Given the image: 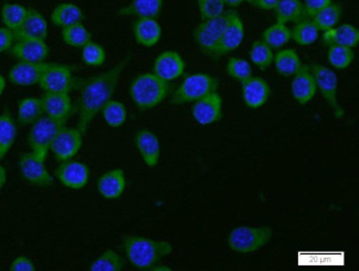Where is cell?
Returning a JSON list of instances; mask_svg holds the SVG:
<instances>
[{"label": "cell", "instance_id": "10", "mask_svg": "<svg viewBox=\"0 0 359 271\" xmlns=\"http://www.w3.org/2000/svg\"><path fill=\"white\" fill-rule=\"evenodd\" d=\"M38 86L43 93H70L76 86L70 65L50 62Z\"/></svg>", "mask_w": 359, "mask_h": 271}, {"label": "cell", "instance_id": "48", "mask_svg": "<svg viewBox=\"0 0 359 271\" xmlns=\"http://www.w3.org/2000/svg\"><path fill=\"white\" fill-rule=\"evenodd\" d=\"M245 1H248V0H224V5H226V7H229V9L238 8Z\"/></svg>", "mask_w": 359, "mask_h": 271}, {"label": "cell", "instance_id": "28", "mask_svg": "<svg viewBox=\"0 0 359 271\" xmlns=\"http://www.w3.org/2000/svg\"><path fill=\"white\" fill-rule=\"evenodd\" d=\"M18 123L13 119L9 110L0 113V161L5 159L6 155L13 149L16 143L18 134Z\"/></svg>", "mask_w": 359, "mask_h": 271}, {"label": "cell", "instance_id": "45", "mask_svg": "<svg viewBox=\"0 0 359 271\" xmlns=\"http://www.w3.org/2000/svg\"><path fill=\"white\" fill-rule=\"evenodd\" d=\"M332 3L333 0H304L303 6H304L305 17L312 18L315 13H318Z\"/></svg>", "mask_w": 359, "mask_h": 271}, {"label": "cell", "instance_id": "7", "mask_svg": "<svg viewBox=\"0 0 359 271\" xmlns=\"http://www.w3.org/2000/svg\"><path fill=\"white\" fill-rule=\"evenodd\" d=\"M65 124L67 123L53 120L47 115H42L41 118L32 123L27 136V142L38 159L46 162L55 136Z\"/></svg>", "mask_w": 359, "mask_h": 271}, {"label": "cell", "instance_id": "37", "mask_svg": "<svg viewBox=\"0 0 359 271\" xmlns=\"http://www.w3.org/2000/svg\"><path fill=\"white\" fill-rule=\"evenodd\" d=\"M292 39L297 42V45L311 46L318 39V29L313 24V21L309 18L295 22L294 27L291 29Z\"/></svg>", "mask_w": 359, "mask_h": 271}, {"label": "cell", "instance_id": "2", "mask_svg": "<svg viewBox=\"0 0 359 271\" xmlns=\"http://www.w3.org/2000/svg\"><path fill=\"white\" fill-rule=\"evenodd\" d=\"M122 244L126 258L138 270L151 271L154 266L174 251V246L167 240L151 239L142 236H126Z\"/></svg>", "mask_w": 359, "mask_h": 271}, {"label": "cell", "instance_id": "35", "mask_svg": "<svg viewBox=\"0 0 359 271\" xmlns=\"http://www.w3.org/2000/svg\"><path fill=\"white\" fill-rule=\"evenodd\" d=\"M126 260L120 253L113 249H107L90 263L89 270L122 271L126 269Z\"/></svg>", "mask_w": 359, "mask_h": 271}, {"label": "cell", "instance_id": "22", "mask_svg": "<svg viewBox=\"0 0 359 271\" xmlns=\"http://www.w3.org/2000/svg\"><path fill=\"white\" fill-rule=\"evenodd\" d=\"M243 99L249 109L257 110L268 102L271 95L270 86L266 79L261 77H251L241 82Z\"/></svg>", "mask_w": 359, "mask_h": 271}, {"label": "cell", "instance_id": "49", "mask_svg": "<svg viewBox=\"0 0 359 271\" xmlns=\"http://www.w3.org/2000/svg\"><path fill=\"white\" fill-rule=\"evenodd\" d=\"M6 183H7V171H6L5 166L0 164V190H3Z\"/></svg>", "mask_w": 359, "mask_h": 271}, {"label": "cell", "instance_id": "30", "mask_svg": "<svg viewBox=\"0 0 359 271\" xmlns=\"http://www.w3.org/2000/svg\"><path fill=\"white\" fill-rule=\"evenodd\" d=\"M274 67L276 72L284 78L294 76L303 63L294 49H283L274 55Z\"/></svg>", "mask_w": 359, "mask_h": 271}, {"label": "cell", "instance_id": "51", "mask_svg": "<svg viewBox=\"0 0 359 271\" xmlns=\"http://www.w3.org/2000/svg\"><path fill=\"white\" fill-rule=\"evenodd\" d=\"M172 269L165 265H159L157 263L156 266H154L151 271H172Z\"/></svg>", "mask_w": 359, "mask_h": 271}, {"label": "cell", "instance_id": "31", "mask_svg": "<svg viewBox=\"0 0 359 271\" xmlns=\"http://www.w3.org/2000/svg\"><path fill=\"white\" fill-rule=\"evenodd\" d=\"M278 22L287 25L290 22H297L306 18L304 13V6L301 0H280V3L274 9Z\"/></svg>", "mask_w": 359, "mask_h": 271}, {"label": "cell", "instance_id": "13", "mask_svg": "<svg viewBox=\"0 0 359 271\" xmlns=\"http://www.w3.org/2000/svg\"><path fill=\"white\" fill-rule=\"evenodd\" d=\"M224 100L217 92L198 100L191 107V115L199 126H208L219 122L224 117Z\"/></svg>", "mask_w": 359, "mask_h": 271}, {"label": "cell", "instance_id": "43", "mask_svg": "<svg viewBox=\"0 0 359 271\" xmlns=\"http://www.w3.org/2000/svg\"><path fill=\"white\" fill-rule=\"evenodd\" d=\"M198 11L203 20L222 16L226 11L224 0H198Z\"/></svg>", "mask_w": 359, "mask_h": 271}, {"label": "cell", "instance_id": "9", "mask_svg": "<svg viewBox=\"0 0 359 271\" xmlns=\"http://www.w3.org/2000/svg\"><path fill=\"white\" fill-rule=\"evenodd\" d=\"M21 178L29 185L39 188L53 187L55 178L50 174L45 161L38 159L32 152L21 154L18 159Z\"/></svg>", "mask_w": 359, "mask_h": 271}, {"label": "cell", "instance_id": "15", "mask_svg": "<svg viewBox=\"0 0 359 271\" xmlns=\"http://www.w3.org/2000/svg\"><path fill=\"white\" fill-rule=\"evenodd\" d=\"M9 53L20 62H45L49 57L50 48L47 41L42 40H16Z\"/></svg>", "mask_w": 359, "mask_h": 271}, {"label": "cell", "instance_id": "39", "mask_svg": "<svg viewBox=\"0 0 359 271\" xmlns=\"http://www.w3.org/2000/svg\"><path fill=\"white\" fill-rule=\"evenodd\" d=\"M251 62L260 69L264 71L270 68L271 65H273L274 53L272 48L269 47L266 42L262 40H257L251 45L250 53Z\"/></svg>", "mask_w": 359, "mask_h": 271}, {"label": "cell", "instance_id": "18", "mask_svg": "<svg viewBox=\"0 0 359 271\" xmlns=\"http://www.w3.org/2000/svg\"><path fill=\"white\" fill-rule=\"evenodd\" d=\"M50 62H18L11 67L8 72V80L17 86H32L39 84L42 74Z\"/></svg>", "mask_w": 359, "mask_h": 271}, {"label": "cell", "instance_id": "26", "mask_svg": "<svg viewBox=\"0 0 359 271\" xmlns=\"http://www.w3.org/2000/svg\"><path fill=\"white\" fill-rule=\"evenodd\" d=\"M164 0H132L117 13L122 17L136 18H158L162 13Z\"/></svg>", "mask_w": 359, "mask_h": 271}, {"label": "cell", "instance_id": "47", "mask_svg": "<svg viewBox=\"0 0 359 271\" xmlns=\"http://www.w3.org/2000/svg\"><path fill=\"white\" fill-rule=\"evenodd\" d=\"M248 3L260 11H270L276 8L280 0H248Z\"/></svg>", "mask_w": 359, "mask_h": 271}, {"label": "cell", "instance_id": "46", "mask_svg": "<svg viewBox=\"0 0 359 271\" xmlns=\"http://www.w3.org/2000/svg\"><path fill=\"white\" fill-rule=\"evenodd\" d=\"M36 265L27 256L21 255L11 261L9 270L11 271H36Z\"/></svg>", "mask_w": 359, "mask_h": 271}, {"label": "cell", "instance_id": "36", "mask_svg": "<svg viewBox=\"0 0 359 271\" xmlns=\"http://www.w3.org/2000/svg\"><path fill=\"white\" fill-rule=\"evenodd\" d=\"M101 113L102 118L109 128H121L128 120V109L126 105L117 100H109L102 109Z\"/></svg>", "mask_w": 359, "mask_h": 271}, {"label": "cell", "instance_id": "21", "mask_svg": "<svg viewBox=\"0 0 359 271\" xmlns=\"http://www.w3.org/2000/svg\"><path fill=\"white\" fill-rule=\"evenodd\" d=\"M15 34H16V40L30 39L47 41L49 36L47 19L36 9L29 8L26 19L20 28L15 32Z\"/></svg>", "mask_w": 359, "mask_h": 271}, {"label": "cell", "instance_id": "14", "mask_svg": "<svg viewBox=\"0 0 359 271\" xmlns=\"http://www.w3.org/2000/svg\"><path fill=\"white\" fill-rule=\"evenodd\" d=\"M186 62L184 58L174 50H166L157 55L154 61L153 73L164 81L172 82L185 73Z\"/></svg>", "mask_w": 359, "mask_h": 271}, {"label": "cell", "instance_id": "42", "mask_svg": "<svg viewBox=\"0 0 359 271\" xmlns=\"http://www.w3.org/2000/svg\"><path fill=\"white\" fill-rule=\"evenodd\" d=\"M226 71L230 78L240 84L252 77V68H251L250 63L243 58H229V60L226 62Z\"/></svg>", "mask_w": 359, "mask_h": 271}, {"label": "cell", "instance_id": "27", "mask_svg": "<svg viewBox=\"0 0 359 271\" xmlns=\"http://www.w3.org/2000/svg\"><path fill=\"white\" fill-rule=\"evenodd\" d=\"M50 20L57 28H67L84 21V13L73 3H61L55 6L50 15Z\"/></svg>", "mask_w": 359, "mask_h": 271}, {"label": "cell", "instance_id": "23", "mask_svg": "<svg viewBox=\"0 0 359 271\" xmlns=\"http://www.w3.org/2000/svg\"><path fill=\"white\" fill-rule=\"evenodd\" d=\"M97 192L109 201L120 199L126 190V175L124 170L117 167L102 174L97 182Z\"/></svg>", "mask_w": 359, "mask_h": 271}, {"label": "cell", "instance_id": "3", "mask_svg": "<svg viewBox=\"0 0 359 271\" xmlns=\"http://www.w3.org/2000/svg\"><path fill=\"white\" fill-rule=\"evenodd\" d=\"M172 86L153 72L142 73L130 82V97L140 111H149L158 107L170 97Z\"/></svg>", "mask_w": 359, "mask_h": 271}, {"label": "cell", "instance_id": "41", "mask_svg": "<svg viewBox=\"0 0 359 271\" xmlns=\"http://www.w3.org/2000/svg\"><path fill=\"white\" fill-rule=\"evenodd\" d=\"M81 60L92 68H99L107 61V51L97 42L90 41L81 49Z\"/></svg>", "mask_w": 359, "mask_h": 271}, {"label": "cell", "instance_id": "44", "mask_svg": "<svg viewBox=\"0 0 359 271\" xmlns=\"http://www.w3.org/2000/svg\"><path fill=\"white\" fill-rule=\"evenodd\" d=\"M15 42H16L15 32L6 27H0V53L11 51Z\"/></svg>", "mask_w": 359, "mask_h": 271}, {"label": "cell", "instance_id": "38", "mask_svg": "<svg viewBox=\"0 0 359 271\" xmlns=\"http://www.w3.org/2000/svg\"><path fill=\"white\" fill-rule=\"evenodd\" d=\"M341 17V7L339 4L328 5L325 8L315 13L312 18L313 24L318 29V32H326L337 26Z\"/></svg>", "mask_w": 359, "mask_h": 271}, {"label": "cell", "instance_id": "4", "mask_svg": "<svg viewBox=\"0 0 359 271\" xmlns=\"http://www.w3.org/2000/svg\"><path fill=\"white\" fill-rule=\"evenodd\" d=\"M219 80L208 73L197 72L186 77L172 94L170 103L174 105L195 103L212 92L218 91Z\"/></svg>", "mask_w": 359, "mask_h": 271}, {"label": "cell", "instance_id": "34", "mask_svg": "<svg viewBox=\"0 0 359 271\" xmlns=\"http://www.w3.org/2000/svg\"><path fill=\"white\" fill-rule=\"evenodd\" d=\"M61 38L65 45L74 49H82L92 41V34L83 22L61 29Z\"/></svg>", "mask_w": 359, "mask_h": 271}, {"label": "cell", "instance_id": "16", "mask_svg": "<svg viewBox=\"0 0 359 271\" xmlns=\"http://www.w3.org/2000/svg\"><path fill=\"white\" fill-rule=\"evenodd\" d=\"M41 102L43 114L53 120L67 123L76 112L69 93H43Z\"/></svg>", "mask_w": 359, "mask_h": 271}, {"label": "cell", "instance_id": "33", "mask_svg": "<svg viewBox=\"0 0 359 271\" xmlns=\"http://www.w3.org/2000/svg\"><path fill=\"white\" fill-rule=\"evenodd\" d=\"M261 40L273 50L281 49L292 40L291 29L287 25L276 21L263 32Z\"/></svg>", "mask_w": 359, "mask_h": 271}, {"label": "cell", "instance_id": "8", "mask_svg": "<svg viewBox=\"0 0 359 271\" xmlns=\"http://www.w3.org/2000/svg\"><path fill=\"white\" fill-rule=\"evenodd\" d=\"M311 71L314 76L316 88L320 91V95L330 105L336 119H343L345 117L341 105L339 102V77L332 69L320 63H312L310 65Z\"/></svg>", "mask_w": 359, "mask_h": 271}, {"label": "cell", "instance_id": "17", "mask_svg": "<svg viewBox=\"0 0 359 271\" xmlns=\"http://www.w3.org/2000/svg\"><path fill=\"white\" fill-rule=\"evenodd\" d=\"M134 143L146 166L153 168L158 165L162 146L158 136L153 131L147 128L137 131L134 138Z\"/></svg>", "mask_w": 359, "mask_h": 271}, {"label": "cell", "instance_id": "32", "mask_svg": "<svg viewBox=\"0 0 359 271\" xmlns=\"http://www.w3.org/2000/svg\"><path fill=\"white\" fill-rule=\"evenodd\" d=\"M29 8L17 3H5L1 6L0 18L4 27L17 32L28 15Z\"/></svg>", "mask_w": 359, "mask_h": 271}, {"label": "cell", "instance_id": "6", "mask_svg": "<svg viewBox=\"0 0 359 271\" xmlns=\"http://www.w3.org/2000/svg\"><path fill=\"white\" fill-rule=\"evenodd\" d=\"M272 236L273 232L270 227L238 226L230 230L226 243L232 251L251 253L260 251Z\"/></svg>", "mask_w": 359, "mask_h": 271}, {"label": "cell", "instance_id": "12", "mask_svg": "<svg viewBox=\"0 0 359 271\" xmlns=\"http://www.w3.org/2000/svg\"><path fill=\"white\" fill-rule=\"evenodd\" d=\"M83 136L78 128H67L65 126L55 136L50 147V152L53 154L57 162L74 159L76 154L81 150Z\"/></svg>", "mask_w": 359, "mask_h": 271}, {"label": "cell", "instance_id": "50", "mask_svg": "<svg viewBox=\"0 0 359 271\" xmlns=\"http://www.w3.org/2000/svg\"><path fill=\"white\" fill-rule=\"evenodd\" d=\"M6 86H7V81H6L5 77L0 73V97L3 95L4 92H5Z\"/></svg>", "mask_w": 359, "mask_h": 271}, {"label": "cell", "instance_id": "19", "mask_svg": "<svg viewBox=\"0 0 359 271\" xmlns=\"http://www.w3.org/2000/svg\"><path fill=\"white\" fill-rule=\"evenodd\" d=\"M245 39V24L239 13L234 11L229 22L222 34V40L217 48L216 59L222 55H228L241 46Z\"/></svg>", "mask_w": 359, "mask_h": 271}, {"label": "cell", "instance_id": "5", "mask_svg": "<svg viewBox=\"0 0 359 271\" xmlns=\"http://www.w3.org/2000/svg\"><path fill=\"white\" fill-rule=\"evenodd\" d=\"M234 11V9H229L224 11L222 16L203 20L196 27L194 30V40L203 55L216 59L219 42L222 40L224 29Z\"/></svg>", "mask_w": 359, "mask_h": 271}, {"label": "cell", "instance_id": "11", "mask_svg": "<svg viewBox=\"0 0 359 271\" xmlns=\"http://www.w3.org/2000/svg\"><path fill=\"white\" fill-rule=\"evenodd\" d=\"M55 178L61 183V185L72 190H83L89 184L91 171L88 165L76 159H68L59 162L55 167Z\"/></svg>", "mask_w": 359, "mask_h": 271}, {"label": "cell", "instance_id": "29", "mask_svg": "<svg viewBox=\"0 0 359 271\" xmlns=\"http://www.w3.org/2000/svg\"><path fill=\"white\" fill-rule=\"evenodd\" d=\"M43 114L41 98L27 97L18 102L17 123L19 126H32Z\"/></svg>", "mask_w": 359, "mask_h": 271}, {"label": "cell", "instance_id": "40", "mask_svg": "<svg viewBox=\"0 0 359 271\" xmlns=\"http://www.w3.org/2000/svg\"><path fill=\"white\" fill-rule=\"evenodd\" d=\"M327 60L336 70H344L354 62V50L343 46H331L327 50Z\"/></svg>", "mask_w": 359, "mask_h": 271}, {"label": "cell", "instance_id": "20", "mask_svg": "<svg viewBox=\"0 0 359 271\" xmlns=\"http://www.w3.org/2000/svg\"><path fill=\"white\" fill-rule=\"evenodd\" d=\"M316 92L318 88L310 65H303L293 76L291 82L292 97L294 98L299 105H305L312 101Z\"/></svg>", "mask_w": 359, "mask_h": 271}, {"label": "cell", "instance_id": "24", "mask_svg": "<svg viewBox=\"0 0 359 271\" xmlns=\"http://www.w3.org/2000/svg\"><path fill=\"white\" fill-rule=\"evenodd\" d=\"M133 34L138 45L153 48L162 39L163 29L156 18H137L133 25Z\"/></svg>", "mask_w": 359, "mask_h": 271}, {"label": "cell", "instance_id": "1", "mask_svg": "<svg viewBox=\"0 0 359 271\" xmlns=\"http://www.w3.org/2000/svg\"><path fill=\"white\" fill-rule=\"evenodd\" d=\"M130 60V55H128L105 72L81 79L79 82V98L74 110L78 113L76 128L83 136L88 133L92 121L101 113L107 102L112 100L123 71Z\"/></svg>", "mask_w": 359, "mask_h": 271}, {"label": "cell", "instance_id": "25", "mask_svg": "<svg viewBox=\"0 0 359 271\" xmlns=\"http://www.w3.org/2000/svg\"><path fill=\"white\" fill-rule=\"evenodd\" d=\"M322 41L326 47L343 46L354 49L359 44V30L351 24L334 27L324 32Z\"/></svg>", "mask_w": 359, "mask_h": 271}]
</instances>
